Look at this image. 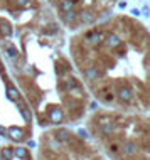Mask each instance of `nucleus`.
<instances>
[{
    "label": "nucleus",
    "instance_id": "f257e3e1",
    "mask_svg": "<svg viewBox=\"0 0 150 160\" xmlns=\"http://www.w3.org/2000/svg\"><path fill=\"white\" fill-rule=\"evenodd\" d=\"M62 120H64V113H62L61 108L59 106L51 108L49 110V122L54 125H59V123H62Z\"/></svg>",
    "mask_w": 150,
    "mask_h": 160
},
{
    "label": "nucleus",
    "instance_id": "f03ea898",
    "mask_svg": "<svg viewBox=\"0 0 150 160\" xmlns=\"http://www.w3.org/2000/svg\"><path fill=\"white\" fill-rule=\"evenodd\" d=\"M117 94H118V99L123 103H130L132 99H133V93H132V89L128 88V86H120Z\"/></svg>",
    "mask_w": 150,
    "mask_h": 160
},
{
    "label": "nucleus",
    "instance_id": "7ed1b4c3",
    "mask_svg": "<svg viewBox=\"0 0 150 160\" xmlns=\"http://www.w3.org/2000/svg\"><path fill=\"white\" fill-rule=\"evenodd\" d=\"M103 44L106 47H110V49H117V47L122 46V39H120L117 34H108V36H105Z\"/></svg>",
    "mask_w": 150,
    "mask_h": 160
},
{
    "label": "nucleus",
    "instance_id": "20e7f679",
    "mask_svg": "<svg viewBox=\"0 0 150 160\" xmlns=\"http://www.w3.org/2000/svg\"><path fill=\"white\" fill-rule=\"evenodd\" d=\"M105 41V34L103 32H89L86 36V42L91 46H100Z\"/></svg>",
    "mask_w": 150,
    "mask_h": 160
},
{
    "label": "nucleus",
    "instance_id": "39448f33",
    "mask_svg": "<svg viewBox=\"0 0 150 160\" xmlns=\"http://www.w3.org/2000/svg\"><path fill=\"white\" fill-rule=\"evenodd\" d=\"M100 132H101L105 137H108V135H111V133L115 132V125L111 123V120L101 118V122H100Z\"/></svg>",
    "mask_w": 150,
    "mask_h": 160
},
{
    "label": "nucleus",
    "instance_id": "423d86ee",
    "mask_svg": "<svg viewBox=\"0 0 150 160\" xmlns=\"http://www.w3.org/2000/svg\"><path fill=\"white\" fill-rule=\"evenodd\" d=\"M15 103L19 105V111H20V115H22V118H24L27 123H31V122H32V113H31V108H27V106H25L20 98L17 99Z\"/></svg>",
    "mask_w": 150,
    "mask_h": 160
},
{
    "label": "nucleus",
    "instance_id": "0eeeda50",
    "mask_svg": "<svg viewBox=\"0 0 150 160\" xmlns=\"http://www.w3.org/2000/svg\"><path fill=\"white\" fill-rule=\"evenodd\" d=\"M122 150H123V153H125L127 157H133V155L137 153V143L132 142V140H128L122 145Z\"/></svg>",
    "mask_w": 150,
    "mask_h": 160
},
{
    "label": "nucleus",
    "instance_id": "6e6552de",
    "mask_svg": "<svg viewBox=\"0 0 150 160\" xmlns=\"http://www.w3.org/2000/svg\"><path fill=\"white\" fill-rule=\"evenodd\" d=\"M54 138L59 142V143H68V142L71 140V133L68 132V130L61 128V130H58V132L54 133Z\"/></svg>",
    "mask_w": 150,
    "mask_h": 160
},
{
    "label": "nucleus",
    "instance_id": "1a4fd4ad",
    "mask_svg": "<svg viewBox=\"0 0 150 160\" xmlns=\"http://www.w3.org/2000/svg\"><path fill=\"white\" fill-rule=\"evenodd\" d=\"M7 135L10 137L12 140L20 142V140L24 138V130H22V128H17V127H12V128L7 130Z\"/></svg>",
    "mask_w": 150,
    "mask_h": 160
},
{
    "label": "nucleus",
    "instance_id": "9d476101",
    "mask_svg": "<svg viewBox=\"0 0 150 160\" xmlns=\"http://www.w3.org/2000/svg\"><path fill=\"white\" fill-rule=\"evenodd\" d=\"M78 20L81 24H91L95 22V14H91L89 10H83L78 14Z\"/></svg>",
    "mask_w": 150,
    "mask_h": 160
},
{
    "label": "nucleus",
    "instance_id": "9b49d317",
    "mask_svg": "<svg viewBox=\"0 0 150 160\" xmlns=\"http://www.w3.org/2000/svg\"><path fill=\"white\" fill-rule=\"evenodd\" d=\"M62 89H66V91H72V89H78L79 88V84H78V81L74 79V78H66V79L62 81Z\"/></svg>",
    "mask_w": 150,
    "mask_h": 160
},
{
    "label": "nucleus",
    "instance_id": "f8f14e48",
    "mask_svg": "<svg viewBox=\"0 0 150 160\" xmlns=\"http://www.w3.org/2000/svg\"><path fill=\"white\" fill-rule=\"evenodd\" d=\"M76 7V0H61L59 2V8L62 12H69V10H74Z\"/></svg>",
    "mask_w": 150,
    "mask_h": 160
},
{
    "label": "nucleus",
    "instance_id": "ddd939ff",
    "mask_svg": "<svg viewBox=\"0 0 150 160\" xmlns=\"http://www.w3.org/2000/svg\"><path fill=\"white\" fill-rule=\"evenodd\" d=\"M98 76H100V71H98L96 68H86L84 69V78H86L88 81H95V79H98Z\"/></svg>",
    "mask_w": 150,
    "mask_h": 160
},
{
    "label": "nucleus",
    "instance_id": "4468645a",
    "mask_svg": "<svg viewBox=\"0 0 150 160\" xmlns=\"http://www.w3.org/2000/svg\"><path fill=\"white\" fill-rule=\"evenodd\" d=\"M12 150H14V157L17 158H22V160L29 158V150L25 147H17V148H12Z\"/></svg>",
    "mask_w": 150,
    "mask_h": 160
},
{
    "label": "nucleus",
    "instance_id": "2eb2a0df",
    "mask_svg": "<svg viewBox=\"0 0 150 160\" xmlns=\"http://www.w3.org/2000/svg\"><path fill=\"white\" fill-rule=\"evenodd\" d=\"M62 19H64V22H66L68 25H71V24H74L76 20H78V14H76L74 10H69V12H64Z\"/></svg>",
    "mask_w": 150,
    "mask_h": 160
},
{
    "label": "nucleus",
    "instance_id": "dca6fc26",
    "mask_svg": "<svg viewBox=\"0 0 150 160\" xmlns=\"http://www.w3.org/2000/svg\"><path fill=\"white\" fill-rule=\"evenodd\" d=\"M7 98L10 99V101H17V99L20 98V93L17 91V88H14V86L8 84L7 86Z\"/></svg>",
    "mask_w": 150,
    "mask_h": 160
},
{
    "label": "nucleus",
    "instance_id": "f3484780",
    "mask_svg": "<svg viewBox=\"0 0 150 160\" xmlns=\"http://www.w3.org/2000/svg\"><path fill=\"white\" fill-rule=\"evenodd\" d=\"M0 157H2L3 160H12L14 158V150H12L10 147H3L2 152H0Z\"/></svg>",
    "mask_w": 150,
    "mask_h": 160
},
{
    "label": "nucleus",
    "instance_id": "a211bd4d",
    "mask_svg": "<svg viewBox=\"0 0 150 160\" xmlns=\"http://www.w3.org/2000/svg\"><path fill=\"white\" fill-rule=\"evenodd\" d=\"M0 34L3 37H10L12 36V27L7 22H0Z\"/></svg>",
    "mask_w": 150,
    "mask_h": 160
},
{
    "label": "nucleus",
    "instance_id": "6ab92c4d",
    "mask_svg": "<svg viewBox=\"0 0 150 160\" xmlns=\"http://www.w3.org/2000/svg\"><path fill=\"white\" fill-rule=\"evenodd\" d=\"M15 3L19 8H27V7H31L32 0H15Z\"/></svg>",
    "mask_w": 150,
    "mask_h": 160
},
{
    "label": "nucleus",
    "instance_id": "aec40b11",
    "mask_svg": "<svg viewBox=\"0 0 150 160\" xmlns=\"http://www.w3.org/2000/svg\"><path fill=\"white\" fill-rule=\"evenodd\" d=\"M7 52H8V56H10L12 59L17 58V51L14 49V47H10V46H8V47H7Z\"/></svg>",
    "mask_w": 150,
    "mask_h": 160
},
{
    "label": "nucleus",
    "instance_id": "412c9836",
    "mask_svg": "<svg viewBox=\"0 0 150 160\" xmlns=\"http://www.w3.org/2000/svg\"><path fill=\"white\" fill-rule=\"evenodd\" d=\"M78 135H79L81 138H86V140H88V138H89V135H88V132H86V130H83V128H79V130H78Z\"/></svg>",
    "mask_w": 150,
    "mask_h": 160
},
{
    "label": "nucleus",
    "instance_id": "4be33fe9",
    "mask_svg": "<svg viewBox=\"0 0 150 160\" xmlns=\"http://www.w3.org/2000/svg\"><path fill=\"white\" fill-rule=\"evenodd\" d=\"M118 150H120V147H118L117 143L110 145V152H111V153H118Z\"/></svg>",
    "mask_w": 150,
    "mask_h": 160
},
{
    "label": "nucleus",
    "instance_id": "5701e85b",
    "mask_svg": "<svg viewBox=\"0 0 150 160\" xmlns=\"http://www.w3.org/2000/svg\"><path fill=\"white\" fill-rule=\"evenodd\" d=\"M0 135H2V137H7V128L0 127Z\"/></svg>",
    "mask_w": 150,
    "mask_h": 160
},
{
    "label": "nucleus",
    "instance_id": "b1692460",
    "mask_svg": "<svg viewBox=\"0 0 150 160\" xmlns=\"http://www.w3.org/2000/svg\"><path fill=\"white\" fill-rule=\"evenodd\" d=\"M27 145H29V147H36V142H34V140H29Z\"/></svg>",
    "mask_w": 150,
    "mask_h": 160
},
{
    "label": "nucleus",
    "instance_id": "393cba45",
    "mask_svg": "<svg viewBox=\"0 0 150 160\" xmlns=\"http://www.w3.org/2000/svg\"><path fill=\"white\" fill-rule=\"evenodd\" d=\"M143 12H145V15H150V8H148V7H145Z\"/></svg>",
    "mask_w": 150,
    "mask_h": 160
},
{
    "label": "nucleus",
    "instance_id": "a878e982",
    "mask_svg": "<svg viewBox=\"0 0 150 160\" xmlns=\"http://www.w3.org/2000/svg\"><path fill=\"white\" fill-rule=\"evenodd\" d=\"M132 14H133V15H138V14H140V10H137V8H133V10H132Z\"/></svg>",
    "mask_w": 150,
    "mask_h": 160
},
{
    "label": "nucleus",
    "instance_id": "bb28decb",
    "mask_svg": "<svg viewBox=\"0 0 150 160\" xmlns=\"http://www.w3.org/2000/svg\"><path fill=\"white\" fill-rule=\"evenodd\" d=\"M142 160H148V158H142Z\"/></svg>",
    "mask_w": 150,
    "mask_h": 160
},
{
    "label": "nucleus",
    "instance_id": "cd10ccee",
    "mask_svg": "<svg viewBox=\"0 0 150 160\" xmlns=\"http://www.w3.org/2000/svg\"><path fill=\"white\" fill-rule=\"evenodd\" d=\"M0 160H3V158H2V157H0Z\"/></svg>",
    "mask_w": 150,
    "mask_h": 160
}]
</instances>
